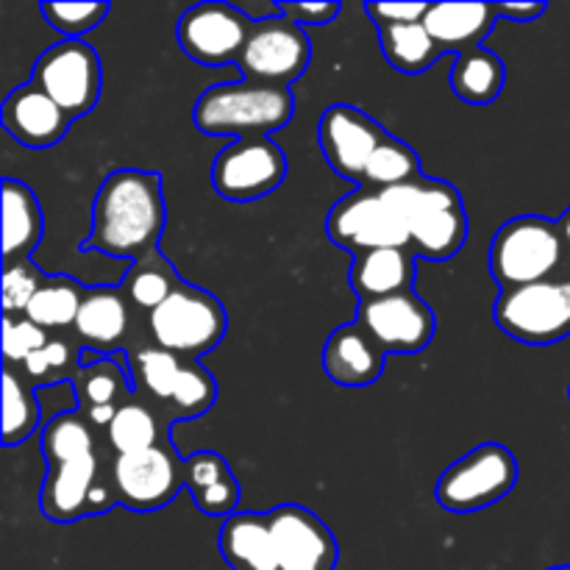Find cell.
<instances>
[{
  "label": "cell",
  "mask_w": 570,
  "mask_h": 570,
  "mask_svg": "<svg viewBox=\"0 0 570 570\" xmlns=\"http://www.w3.org/2000/svg\"><path fill=\"white\" fill-rule=\"evenodd\" d=\"M165 223L167 206L159 173L122 167L109 173L95 195L87 248L137 262L154 254Z\"/></svg>",
  "instance_id": "6da1fadb"
},
{
  "label": "cell",
  "mask_w": 570,
  "mask_h": 570,
  "mask_svg": "<svg viewBox=\"0 0 570 570\" xmlns=\"http://www.w3.org/2000/svg\"><path fill=\"white\" fill-rule=\"evenodd\" d=\"M295 115V98L287 87L243 81L215 83L206 89L193 109V122L206 137H267L287 126Z\"/></svg>",
  "instance_id": "7a4b0ae2"
},
{
  "label": "cell",
  "mask_w": 570,
  "mask_h": 570,
  "mask_svg": "<svg viewBox=\"0 0 570 570\" xmlns=\"http://www.w3.org/2000/svg\"><path fill=\"white\" fill-rule=\"evenodd\" d=\"M390 195L404 215L415 256L443 262L460 254L468 239V212L454 184L423 176L390 189Z\"/></svg>",
  "instance_id": "3957f363"
},
{
  "label": "cell",
  "mask_w": 570,
  "mask_h": 570,
  "mask_svg": "<svg viewBox=\"0 0 570 570\" xmlns=\"http://www.w3.org/2000/svg\"><path fill=\"white\" fill-rule=\"evenodd\" d=\"M490 273L501 289L527 287L570 273L568 250L557 220L521 215L507 220L490 245Z\"/></svg>",
  "instance_id": "277c9868"
},
{
  "label": "cell",
  "mask_w": 570,
  "mask_h": 570,
  "mask_svg": "<svg viewBox=\"0 0 570 570\" xmlns=\"http://www.w3.org/2000/svg\"><path fill=\"white\" fill-rule=\"evenodd\" d=\"M228 332L226 306L206 289L181 284L148 315L150 345L184 360H198L223 343Z\"/></svg>",
  "instance_id": "5b68a950"
},
{
  "label": "cell",
  "mask_w": 570,
  "mask_h": 570,
  "mask_svg": "<svg viewBox=\"0 0 570 570\" xmlns=\"http://www.w3.org/2000/svg\"><path fill=\"white\" fill-rule=\"evenodd\" d=\"M111 462L115 454L104 445L98 454L48 468L39 488V512L53 523H76L109 512L117 504Z\"/></svg>",
  "instance_id": "8992f818"
},
{
  "label": "cell",
  "mask_w": 570,
  "mask_h": 570,
  "mask_svg": "<svg viewBox=\"0 0 570 570\" xmlns=\"http://www.w3.org/2000/svg\"><path fill=\"white\" fill-rule=\"evenodd\" d=\"M326 234L351 256L382 248H410V228L390 189L360 187L332 206Z\"/></svg>",
  "instance_id": "52a82bcc"
},
{
  "label": "cell",
  "mask_w": 570,
  "mask_h": 570,
  "mask_svg": "<svg viewBox=\"0 0 570 570\" xmlns=\"http://www.w3.org/2000/svg\"><path fill=\"white\" fill-rule=\"evenodd\" d=\"M493 317L507 337L523 345H554L570 337V273L501 289Z\"/></svg>",
  "instance_id": "ba28073f"
},
{
  "label": "cell",
  "mask_w": 570,
  "mask_h": 570,
  "mask_svg": "<svg viewBox=\"0 0 570 570\" xmlns=\"http://www.w3.org/2000/svg\"><path fill=\"white\" fill-rule=\"evenodd\" d=\"M518 460L499 443H482L449 465L438 479V504L454 515H468L499 504L515 490Z\"/></svg>",
  "instance_id": "9c48e42d"
},
{
  "label": "cell",
  "mask_w": 570,
  "mask_h": 570,
  "mask_svg": "<svg viewBox=\"0 0 570 570\" xmlns=\"http://www.w3.org/2000/svg\"><path fill=\"white\" fill-rule=\"evenodd\" d=\"M31 83L53 98L70 120L87 117L100 100V59L83 39H61L50 45L33 65Z\"/></svg>",
  "instance_id": "30bf717a"
},
{
  "label": "cell",
  "mask_w": 570,
  "mask_h": 570,
  "mask_svg": "<svg viewBox=\"0 0 570 570\" xmlns=\"http://www.w3.org/2000/svg\"><path fill=\"white\" fill-rule=\"evenodd\" d=\"M312 59V45L304 28L289 17L276 14L254 22L237 67L250 81L287 87L304 76Z\"/></svg>",
  "instance_id": "8fae6325"
},
{
  "label": "cell",
  "mask_w": 570,
  "mask_h": 570,
  "mask_svg": "<svg viewBox=\"0 0 570 570\" xmlns=\"http://www.w3.org/2000/svg\"><path fill=\"white\" fill-rule=\"evenodd\" d=\"M287 156L271 137L234 139L212 165V187L232 204H250L282 187Z\"/></svg>",
  "instance_id": "7c38bea8"
},
{
  "label": "cell",
  "mask_w": 570,
  "mask_h": 570,
  "mask_svg": "<svg viewBox=\"0 0 570 570\" xmlns=\"http://www.w3.org/2000/svg\"><path fill=\"white\" fill-rule=\"evenodd\" d=\"M111 482L117 504L134 512H156L187 488V465L170 443H161L139 454L115 456Z\"/></svg>",
  "instance_id": "4fadbf2b"
},
{
  "label": "cell",
  "mask_w": 570,
  "mask_h": 570,
  "mask_svg": "<svg viewBox=\"0 0 570 570\" xmlns=\"http://www.w3.org/2000/svg\"><path fill=\"white\" fill-rule=\"evenodd\" d=\"M254 22V17L234 3H198L181 14L176 39L184 53L198 65H237Z\"/></svg>",
  "instance_id": "5bb4252c"
},
{
  "label": "cell",
  "mask_w": 570,
  "mask_h": 570,
  "mask_svg": "<svg viewBox=\"0 0 570 570\" xmlns=\"http://www.w3.org/2000/svg\"><path fill=\"white\" fill-rule=\"evenodd\" d=\"M356 323L371 334L384 354H417L434 340V312L421 295L401 293L379 301H360Z\"/></svg>",
  "instance_id": "9a60e30c"
},
{
  "label": "cell",
  "mask_w": 570,
  "mask_h": 570,
  "mask_svg": "<svg viewBox=\"0 0 570 570\" xmlns=\"http://www.w3.org/2000/svg\"><path fill=\"white\" fill-rule=\"evenodd\" d=\"M387 131L373 117L351 104H334L323 111L317 139L328 167L345 181H362L371 156L384 142Z\"/></svg>",
  "instance_id": "2e32d148"
},
{
  "label": "cell",
  "mask_w": 570,
  "mask_h": 570,
  "mask_svg": "<svg viewBox=\"0 0 570 570\" xmlns=\"http://www.w3.org/2000/svg\"><path fill=\"white\" fill-rule=\"evenodd\" d=\"M273 540H276L282 570H334L340 546L332 529L312 510L301 504H282L267 512Z\"/></svg>",
  "instance_id": "e0dca14e"
},
{
  "label": "cell",
  "mask_w": 570,
  "mask_h": 570,
  "mask_svg": "<svg viewBox=\"0 0 570 570\" xmlns=\"http://www.w3.org/2000/svg\"><path fill=\"white\" fill-rule=\"evenodd\" d=\"M0 120L17 142L37 150L59 145L72 122L67 111L31 81L6 95Z\"/></svg>",
  "instance_id": "ac0fdd59"
},
{
  "label": "cell",
  "mask_w": 570,
  "mask_h": 570,
  "mask_svg": "<svg viewBox=\"0 0 570 570\" xmlns=\"http://www.w3.org/2000/svg\"><path fill=\"white\" fill-rule=\"evenodd\" d=\"M134 332V309L120 293V287H89L83 304L78 309L72 340L83 345V351L104 354V351H120L128 345Z\"/></svg>",
  "instance_id": "d6986e66"
},
{
  "label": "cell",
  "mask_w": 570,
  "mask_h": 570,
  "mask_svg": "<svg viewBox=\"0 0 570 570\" xmlns=\"http://www.w3.org/2000/svg\"><path fill=\"white\" fill-rule=\"evenodd\" d=\"M384 360L387 354L356 321L334 328L323 345V371L340 387L376 384L384 373Z\"/></svg>",
  "instance_id": "ffe728a7"
},
{
  "label": "cell",
  "mask_w": 570,
  "mask_h": 570,
  "mask_svg": "<svg viewBox=\"0 0 570 570\" xmlns=\"http://www.w3.org/2000/svg\"><path fill=\"white\" fill-rule=\"evenodd\" d=\"M217 549L232 570H282L267 512H234L226 518Z\"/></svg>",
  "instance_id": "44dd1931"
},
{
  "label": "cell",
  "mask_w": 570,
  "mask_h": 570,
  "mask_svg": "<svg viewBox=\"0 0 570 570\" xmlns=\"http://www.w3.org/2000/svg\"><path fill=\"white\" fill-rule=\"evenodd\" d=\"M72 387H76L81 415L87 417L100 434L106 432V426H109L111 417L117 415V410L134 395V387L131 382H128V373L122 371V365L104 360V356L89 362V365H81L78 376L72 379Z\"/></svg>",
  "instance_id": "7402d4cb"
},
{
  "label": "cell",
  "mask_w": 570,
  "mask_h": 570,
  "mask_svg": "<svg viewBox=\"0 0 570 570\" xmlns=\"http://www.w3.org/2000/svg\"><path fill=\"white\" fill-rule=\"evenodd\" d=\"M499 3H438L429 6L423 26L434 42L456 56L471 48H482V39L499 20Z\"/></svg>",
  "instance_id": "603a6c76"
},
{
  "label": "cell",
  "mask_w": 570,
  "mask_h": 570,
  "mask_svg": "<svg viewBox=\"0 0 570 570\" xmlns=\"http://www.w3.org/2000/svg\"><path fill=\"white\" fill-rule=\"evenodd\" d=\"M415 259L417 256L412 248H382L354 256L348 273L351 289L360 301L410 293L412 282H415Z\"/></svg>",
  "instance_id": "cb8c5ba5"
},
{
  "label": "cell",
  "mask_w": 570,
  "mask_h": 570,
  "mask_svg": "<svg viewBox=\"0 0 570 570\" xmlns=\"http://www.w3.org/2000/svg\"><path fill=\"white\" fill-rule=\"evenodd\" d=\"M187 490L206 518H232L239 504V482L232 465L215 451H198L184 460Z\"/></svg>",
  "instance_id": "d4e9b609"
},
{
  "label": "cell",
  "mask_w": 570,
  "mask_h": 570,
  "mask_svg": "<svg viewBox=\"0 0 570 570\" xmlns=\"http://www.w3.org/2000/svg\"><path fill=\"white\" fill-rule=\"evenodd\" d=\"M167 429H170V421H167L150 401H145L142 395L134 393L131 399L117 410V415L111 417L109 426H106L104 443L115 456L139 454V451L170 443Z\"/></svg>",
  "instance_id": "484cf974"
},
{
  "label": "cell",
  "mask_w": 570,
  "mask_h": 570,
  "mask_svg": "<svg viewBox=\"0 0 570 570\" xmlns=\"http://www.w3.org/2000/svg\"><path fill=\"white\" fill-rule=\"evenodd\" d=\"M42 209L37 195L17 178L3 181V262H22L42 239Z\"/></svg>",
  "instance_id": "4316f807"
},
{
  "label": "cell",
  "mask_w": 570,
  "mask_h": 570,
  "mask_svg": "<svg viewBox=\"0 0 570 570\" xmlns=\"http://www.w3.org/2000/svg\"><path fill=\"white\" fill-rule=\"evenodd\" d=\"M104 445V434L81 412H61V415H56L53 421L45 423L42 438H39V451H42L48 468L92 456Z\"/></svg>",
  "instance_id": "83f0119b"
},
{
  "label": "cell",
  "mask_w": 570,
  "mask_h": 570,
  "mask_svg": "<svg viewBox=\"0 0 570 570\" xmlns=\"http://www.w3.org/2000/svg\"><path fill=\"white\" fill-rule=\"evenodd\" d=\"M507 81L504 61L488 48H471L456 56L451 67V89L460 100L473 106L493 104Z\"/></svg>",
  "instance_id": "f1b7e54d"
},
{
  "label": "cell",
  "mask_w": 570,
  "mask_h": 570,
  "mask_svg": "<svg viewBox=\"0 0 570 570\" xmlns=\"http://www.w3.org/2000/svg\"><path fill=\"white\" fill-rule=\"evenodd\" d=\"M181 284L184 282L176 276L170 262H167L165 256L159 254V248H156L154 254L142 256V259H137L128 267L126 278H122L120 284V293L126 295L131 309L150 315V312L159 309Z\"/></svg>",
  "instance_id": "f546056e"
},
{
  "label": "cell",
  "mask_w": 570,
  "mask_h": 570,
  "mask_svg": "<svg viewBox=\"0 0 570 570\" xmlns=\"http://www.w3.org/2000/svg\"><path fill=\"white\" fill-rule=\"evenodd\" d=\"M379 45H382L384 59L390 67L404 76H421V72L432 70L434 61L445 53L432 33L426 31L423 22H410V26H387L376 28Z\"/></svg>",
  "instance_id": "4dcf8cb0"
},
{
  "label": "cell",
  "mask_w": 570,
  "mask_h": 570,
  "mask_svg": "<svg viewBox=\"0 0 570 570\" xmlns=\"http://www.w3.org/2000/svg\"><path fill=\"white\" fill-rule=\"evenodd\" d=\"M83 295H87V287L78 284L76 278L48 276L45 287L33 295L31 306L26 309V317L37 323V326H42L48 334L72 328L76 326L78 309L83 304Z\"/></svg>",
  "instance_id": "1f68e13d"
},
{
  "label": "cell",
  "mask_w": 570,
  "mask_h": 570,
  "mask_svg": "<svg viewBox=\"0 0 570 570\" xmlns=\"http://www.w3.org/2000/svg\"><path fill=\"white\" fill-rule=\"evenodd\" d=\"M42 421V406H39L33 384L6 365L3 371V443L6 449H14L17 443H26Z\"/></svg>",
  "instance_id": "d6a6232c"
},
{
  "label": "cell",
  "mask_w": 570,
  "mask_h": 570,
  "mask_svg": "<svg viewBox=\"0 0 570 570\" xmlns=\"http://www.w3.org/2000/svg\"><path fill=\"white\" fill-rule=\"evenodd\" d=\"M417 178H423V170L415 150L387 134L384 142L376 148V154L371 156V161H367L365 176H362L360 184L371 189H395L417 181Z\"/></svg>",
  "instance_id": "836d02e7"
},
{
  "label": "cell",
  "mask_w": 570,
  "mask_h": 570,
  "mask_svg": "<svg viewBox=\"0 0 570 570\" xmlns=\"http://www.w3.org/2000/svg\"><path fill=\"white\" fill-rule=\"evenodd\" d=\"M81 354L76 340L67 337H50L26 365L20 367L22 376L31 384H61L72 382L81 371Z\"/></svg>",
  "instance_id": "e575fe53"
},
{
  "label": "cell",
  "mask_w": 570,
  "mask_h": 570,
  "mask_svg": "<svg viewBox=\"0 0 570 570\" xmlns=\"http://www.w3.org/2000/svg\"><path fill=\"white\" fill-rule=\"evenodd\" d=\"M39 11L65 39H81L104 22L109 3H42Z\"/></svg>",
  "instance_id": "d590c367"
},
{
  "label": "cell",
  "mask_w": 570,
  "mask_h": 570,
  "mask_svg": "<svg viewBox=\"0 0 570 570\" xmlns=\"http://www.w3.org/2000/svg\"><path fill=\"white\" fill-rule=\"evenodd\" d=\"M48 276L31 265V259L3 265V315H26L33 295L45 287Z\"/></svg>",
  "instance_id": "8d00e7d4"
},
{
  "label": "cell",
  "mask_w": 570,
  "mask_h": 570,
  "mask_svg": "<svg viewBox=\"0 0 570 570\" xmlns=\"http://www.w3.org/2000/svg\"><path fill=\"white\" fill-rule=\"evenodd\" d=\"M48 340L50 334L26 315H3V360L9 367L26 365Z\"/></svg>",
  "instance_id": "74e56055"
},
{
  "label": "cell",
  "mask_w": 570,
  "mask_h": 570,
  "mask_svg": "<svg viewBox=\"0 0 570 570\" xmlns=\"http://www.w3.org/2000/svg\"><path fill=\"white\" fill-rule=\"evenodd\" d=\"M367 17L376 28L387 26H410V22H423L429 6L426 3H365Z\"/></svg>",
  "instance_id": "f35d334b"
},
{
  "label": "cell",
  "mask_w": 570,
  "mask_h": 570,
  "mask_svg": "<svg viewBox=\"0 0 570 570\" xmlns=\"http://www.w3.org/2000/svg\"><path fill=\"white\" fill-rule=\"evenodd\" d=\"M278 11L304 26H328L337 20L340 3H278Z\"/></svg>",
  "instance_id": "ab89813d"
},
{
  "label": "cell",
  "mask_w": 570,
  "mask_h": 570,
  "mask_svg": "<svg viewBox=\"0 0 570 570\" xmlns=\"http://www.w3.org/2000/svg\"><path fill=\"white\" fill-rule=\"evenodd\" d=\"M546 11V3H499V14L515 22H532Z\"/></svg>",
  "instance_id": "60d3db41"
},
{
  "label": "cell",
  "mask_w": 570,
  "mask_h": 570,
  "mask_svg": "<svg viewBox=\"0 0 570 570\" xmlns=\"http://www.w3.org/2000/svg\"><path fill=\"white\" fill-rule=\"evenodd\" d=\"M557 226H560L562 243H566V250H568V265H570V209L560 217V220H557Z\"/></svg>",
  "instance_id": "b9f144b4"
},
{
  "label": "cell",
  "mask_w": 570,
  "mask_h": 570,
  "mask_svg": "<svg viewBox=\"0 0 570 570\" xmlns=\"http://www.w3.org/2000/svg\"><path fill=\"white\" fill-rule=\"evenodd\" d=\"M549 570H570V566H557V568H549Z\"/></svg>",
  "instance_id": "7bdbcfd3"
}]
</instances>
